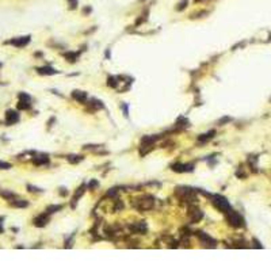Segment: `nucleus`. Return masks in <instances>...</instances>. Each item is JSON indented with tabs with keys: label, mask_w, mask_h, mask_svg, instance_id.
I'll use <instances>...</instances> for the list:
<instances>
[{
	"label": "nucleus",
	"mask_w": 271,
	"mask_h": 271,
	"mask_svg": "<svg viewBox=\"0 0 271 271\" xmlns=\"http://www.w3.org/2000/svg\"><path fill=\"white\" fill-rule=\"evenodd\" d=\"M213 203H214V206H216L217 209H220L221 212H225V213L231 212V205H229V202H228L224 197L216 195L213 198Z\"/></svg>",
	"instance_id": "f257e3e1"
},
{
	"label": "nucleus",
	"mask_w": 271,
	"mask_h": 271,
	"mask_svg": "<svg viewBox=\"0 0 271 271\" xmlns=\"http://www.w3.org/2000/svg\"><path fill=\"white\" fill-rule=\"evenodd\" d=\"M228 221L231 224L232 227H236V228H240L244 225V218L241 217L239 213L236 212H228Z\"/></svg>",
	"instance_id": "f03ea898"
},
{
	"label": "nucleus",
	"mask_w": 271,
	"mask_h": 271,
	"mask_svg": "<svg viewBox=\"0 0 271 271\" xmlns=\"http://www.w3.org/2000/svg\"><path fill=\"white\" fill-rule=\"evenodd\" d=\"M19 103H18V107L20 110H27L30 109V96L27 94H19Z\"/></svg>",
	"instance_id": "7ed1b4c3"
},
{
	"label": "nucleus",
	"mask_w": 271,
	"mask_h": 271,
	"mask_svg": "<svg viewBox=\"0 0 271 271\" xmlns=\"http://www.w3.org/2000/svg\"><path fill=\"white\" fill-rule=\"evenodd\" d=\"M19 121V114L14 110H8L5 113V122L7 125H14Z\"/></svg>",
	"instance_id": "20e7f679"
},
{
	"label": "nucleus",
	"mask_w": 271,
	"mask_h": 271,
	"mask_svg": "<svg viewBox=\"0 0 271 271\" xmlns=\"http://www.w3.org/2000/svg\"><path fill=\"white\" fill-rule=\"evenodd\" d=\"M134 206H136V208H138L140 210L151 209L152 206H153V201H151V198H148V199L137 201V202H134Z\"/></svg>",
	"instance_id": "39448f33"
},
{
	"label": "nucleus",
	"mask_w": 271,
	"mask_h": 271,
	"mask_svg": "<svg viewBox=\"0 0 271 271\" xmlns=\"http://www.w3.org/2000/svg\"><path fill=\"white\" fill-rule=\"evenodd\" d=\"M30 42V35H26V37H20V38H16V40H12L10 41V44L15 45V46H18V48H22V46H25V45H27Z\"/></svg>",
	"instance_id": "423d86ee"
},
{
	"label": "nucleus",
	"mask_w": 271,
	"mask_h": 271,
	"mask_svg": "<svg viewBox=\"0 0 271 271\" xmlns=\"http://www.w3.org/2000/svg\"><path fill=\"white\" fill-rule=\"evenodd\" d=\"M48 221H49V218H48L46 213L41 214V216H38V217L34 220V225H35V227H45V225L48 224Z\"/></svg>",
	"instance_id": "0eeeda50"
},
{
	"label": "nucleus",
	"mask_w": 271,
	"mask_h": 271,
	"mask_svg": "<svg viewBox=\"0 0 271 271\" xmlns=\"http://www.w3.org/2000/svg\"><path fill=\"white\" fill-rule=\"evenodd\" d=\"M172 169L176 172H187V171H192V165L187 164H175L172 165Z\"/></svg>",
	"instance_id": "6e6552de"
},
{
	"label": "nucleus",
	"mask_w": 271,
	"mask_h": 271,
	"mask_svg": "<svg viewBox=\"0 0 271 271\" xmlns=\"http://www.w3.org/2000/svg\"><path fill=\"white\" fill-rule=\"evenodd\" d=\"M37 71H38V73H41V75H54V73L58 72V71H56V69H53L52 67H42V68H38Z\"/></svg>",
	"instance_id": "1a4fd4ad"
},
{
	"label": "nucleus",
	"mask_w": 271,
	"mask_h": 271,
	"mask_svg": "<svg viewBox=\"0 0 271 271\" xmlns=\"http://www.w3.org/2000/svg\"><path fill=\"white\" fill-rule=\"evenodd\" d=\"M202 212L201 210H194V212H190V218H191V222H197L199 221L201 218H202Z\"/></svg>",
	"instance_id": "9d476101"
},
{
	"label": "nucleus",
	"mask_w": 271,
	"mask_h": 271,
	"mask_svg": "<svg viewBox=\"0 0 271 271\" xmlns=\"http://www.w3.org/2000/svg\"><path fill=\"white\" fill-rule=\"evenodd\" d=\"M73 98L76 99V100H79V102H84L85 99H87V94L83 92V91H73Z\"/></svg>",
	"instance_id": "9b49d317"
},
{
	"label": "nucleus",
	"mask_w": 271,
	"mask_h": 271,
	"mask_svg": "<svg viewBox=\"0 0 271 271\" xmlns=\"http://www.w3.org/2000/svg\"><path fill=\"white\" fill-rule=\"evenodd\" d=\"M197 236H198V237H199V239H201L202 241H203V243H209V241H214V240H212V239H210V237H209L208 235H205L203 232H197Z\"/></svg>",
	"instance_id": "f8f14e48"
},
{
	"label": "nucleus",
	"mask_w": 271,
	"mask_h": 271,
	"mask_svg": "<svg viewBox=\"0 0 271 271\" xmlns=\"http://www.w3.org/2000/svg\"><path fill=\"white\" fill-rule=\"evenodd\" d=\"M58 210H61V205H53V206H49L46 209V213L48 214H52V213H56Z\"/></svg>",
	"instance_id": "ddd939ff"
},
{
	"label": "nucleus",
	"mask_w": 271,
	"mask_h": 271,
	"mask_svg": "<svg viewBox=\"0 0 271 271\" xmlns=\"http://www.w3.org/2000/svg\"><path fill=\"white\" fill-rule=\"evenodd\" d=\"M213 134H216V132H214V130H210L209 133L202 134V136L199 137V141H208V140H210V138L213 137Z\"/></svg>",
	"instance_id": "4468645a"
},
{
	"label": "nucleus",
	"mask_w": 271,
	"mask_h": 271,
	"mask_svg": "<svg viewBox=\"0 0 271 271\" xmlns=\"http://www.w3.org/2000/svg\"><path fill=\"white\" fill-rule=\"evenodd\" d=\"M107 84L110 85V87H117L118 85V81H117L115 77H109V83Z\"/></svg>",
	"instance_id": "2eb2a0df"
},
{
	"label": "nucleus",
	"mask_w": 271,
	"mask_h": 271,
	"mask_svg": "<svg viewBox=\"0 0 271 271\" xmlns=\"http://www.w3.org/2000/svg\"><path fill=\"white\" fill-rule=\"evenodd\" d=\"M12 205L14 206H18V208H26L29 203H27L26 201H19V202H12Z\"/></svg>",
	"instance_id": "dca6fc26"
},
{
	"label": "nucleus",
	"mask_w": 271,
	"mask_h": 271,
	"mask_svg": "<svg viewBox=\"0 0 271 271\" xmlns=\"http://www.w3.org/2000/svg\"><path fill=\"white\" fill-rule=\"evenodd\" d=\"M81 159H83L81 156H69V157H68V160L71 161V163H77V161H80Z\"/></svg>",
	"instance_id": "f3484780"
},
{
	"label": "nucleus",
	"mask_w": 271,
	"mask_h": 271,
	"mask_svg": "<svg viewBox=\"0 0 271 271\" xmlns=\"http://www.w3.org/2000/svg\"><path fill=\"white\" fill-rule=\"evenodd\" d=\"M11 168V164L5 163V161H0V169H8Z\"/></svg>",
	"instance_id": "a211bd4d"
},
{
	"label": "nucleus",
	"mask_w": 271,
	"mask_h": 271,
	"mask_svg": "<svg viewBox=\"0 0 271 271\" xmlns=\"http://www.w3.org/2000/svg\"><path fill=\"white\" fill-rule=\"evenodd\" d=\"M0 194H1L3 197H5V198H12V197H14L12 192H5V191H1Z\"/></svg>",
	"instance_id": "6ab92c4d"
},
{
	"label": "nucleus",
	"mask_w": 271,
	"mask_h": 271,
	"mask_svg": "<svg viewBox=\"0 0 271 271\" xmlns=\"http://www.w3.org/2000/svg\"><path fill=\"white\" fill-rule=\"evenodd\" d=\"M186 4H187V0H183L182 3L179 4V7H178V11H182V10L184 8V7H186Z\"/></svg>",
	"instance_id": "aec40b11"
},
{
	"label": "nucleus",
	"mask_w": 271,
	"mask_h": 271,
	"mask_svg": "<svg viewBox=\"0 0 271 271\" xmlns=\"http://www.w3.org/2000/svg\"><path fill=\"white\" fill-rule=\"evenodd\" d=\"M228 121H231V118H229V117H227V118H222V119L220 121V125L225 124V122H228Z\"/></svg>",
	"instance_id": "412c9836"
},
{
	"label": "nucleus",
	"mask_w": 271,
	"mask_h": 271,
	"mask_svg": "<svg viewBox=\"0 0 271 271\" xmlns=\"http://www.w3.org/2000/svg\"><path fill=\"white\" fill-rule=\"evenodd\" d=\"M65 56H69V58H71V61H75V58H76V54H73V53H69V54H65Z\"/></svg>",
	"instance_id": "4be33fe9"
},
{
	"label": "nucleus",
	"mask_w": 271,
	"mask_h": 271,
	"mask_svg": "<svg viewBox=\"0 0 271 271\" xmlns=\"http://www.w3.org/2000/svg\"><path fill=\"white\" fill-rule=\"evenodd\" d=\"M96 186H98V182H95V180H92V182L89 183V188L91 187H96Z\"/></svg>",
	"instance_id": "5701e85b"
},
{
	"label": "nucleus",
	"mask_w": 271,
	"mask_h": 271,
	"mask_svg": "<svg viewBox=\"0 0 271 271\" xmlns=\"http://www.w3.org/2000/svg\"><path fill=\"white\" fill-rule=\"evenodd\" d=\"M1 221H3V218H0V233H3V232H4V229H3V225H1Z\"/></svg>",
	"instance_id": "b1692460"
},
{
	"label": "nucleus",
	"mask_w": 271,
	"mask_h": 271,
	"mask_svg": "<svg viewBox=\"0 0 271 271\" xmlns=\"http://www.w3.org/2000/svg\"><path fill=\"white\" fill-rule=\"evenodd\" d=\"M68 1H71L72 7H76V0H68Z\"/></svg>",
	"instance_id": "393cba45"
},
{
	"label": "nucleus",
	"mask_w": 271,
	"mask_h": 271,
	"mask_svg": "<svg viewBox=\"0 0 271 271\" xmlns=\"http://www.w3.org/2000/svg\"><path fill=\"white\" fill-rule=\"evenodd\" d=\"M0 67H1V64H0Z\"/></svg>",
	"instance_id": "a878e982"
}]
</instances>
